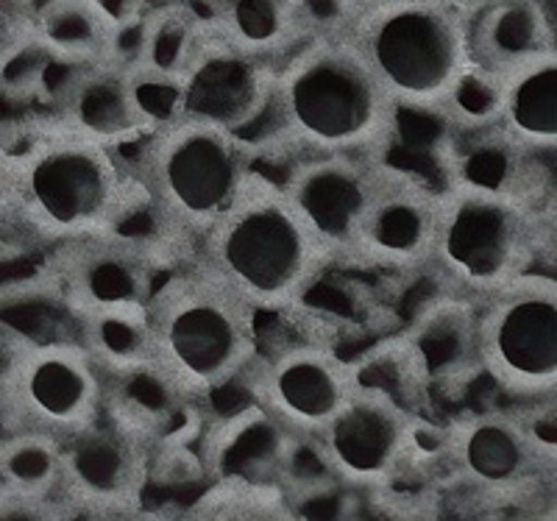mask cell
I'll list each match as a JSON object with an SVG mask.
<instances>
[{
    "label": "cell",
    "instance_id": "obj_1",
    "mask_svg": "<svg viewBox=\"0 0 557 521\" xmlns=\"http://www.w3.org/2000/svg\"><path fill=\"white\" fill-rule=\"evenodd\" d=\"M121 151L57 126L9 148L0 223L39 246H62L112 230L151 232Z\"/></svg>",
    "mask_w": 557,
    "mask_h": 521
},
{
    "label": "cell",
    "instance_id": "obj_2",
    "mask_svg": "<svg viewBox=\"0 0 557 521\" xmlns=\"http://www.w3.org/2000/svg\"><path fill=\"white\" fill-rule=\"evenodd\" d=\"M399 109L348 42H307L276 67L271 109L253 137L262 151L307 157H385Z\"/></svg>",
    "mask_w": 557,
    "mask_h": 521
},
{
    "label": "cell",
    "instance_id": "obj_3",
    "mask_svg": "<svg viewBox=\"0 0 557 521\" xmlns=\"http://www.w3.org/2000/svg\"><path fill=\"white\" fill-rule=\"evenodd\" d=\"M257 312H293L312 293L330 251L278 185L253 171L226 212L190 251Z\"/></svg>",
    "mask_w": 557,
    "mask_h": 521
},
{
    "label": "cell",
    "instance_id": "obj_4",
    "mask_svg": "<svg viewBox=\"0 0 557 521\" xmlns=\"http://www.w3.org/2000/svg\"><path fill=\"white\" fill-rule=\"evenodd\" d=\"M257 157L251 137L171 117L137 142L126 168L159 243L184 257L232 207L257 171Z\"/></svg>",
    "mask_w": 557,
    "mask_h": 521
},
{
    "label": "cell",
    "instance_id": "obj_5",
    "mask_svg": "<svg viewBox=\"0 0 557 521\" xmlns=\"http://www.w3.org/2000/svg\"><path fill=\"white\" fill-rule=\"evenodd\" d=\"M257 319L198 257H178L148 301L151 365L193 401L209 399L257 362Z\"/></svg>",
    "mask_w": 557,
    "mask_h": 521
},
{
    "label": "cell",
    "instance_id": "obj_6",
    "mask_svg": "<svg viewBox=\"0 0 557 521\" xmlns=\"http://www.w3.org/2000/svg\"><path fill=\"white\" fill-rule=\"evenodd\" d=\"M348 45L399 115H460L471 87L466 0H366Z\"/></svg>",
    "mask_w": 557,
    "mask_h": 521
},
{
    "label": "cell",
    "instance_id": "obj_7",
    "mask_svg": "<svg viewBox=\"0 0 557 521\" xmlns=\"http://www.w3.org/2000/svg\"><path fill=\"white\" fill-rule=\"evenodd\" d=\"M549 240L552 215L527 193L482 178H451L437 190L430 271L471 305L535 274Z\"/></svg>",
    "mask_w": 557,
    "mask_h": 521
},
{
    "label": "cell",
    "instance_id": "obj_8",
    "mask_svg": "<svg viewBox=\"0 0 557 521\" xmlns=\"http://www.w3.org/2000/svg\"><path fill=\"white\" fill-rule=\"evenodd\" d=\"M471 344L480 369L513 399L530 405L557 394V282L535 271L471 301Z\"/></svg>",
    "mask_w": 557,
    "mask_h": 521
},
{
    "label": "cell",
    "instance_id": "obj_9",
    "mask_svg": "<svg viewBox=\"0 0 557 521\" xmlns=\"http://www.w3.org/2000/svg\"><path fill=\"white\" fill-rule=\"evenodd\" d=\"M176 260L151 232L112 230L53 246L45 280L78 324L148 310L159 280Z\"/></svg>",
    "mask_w": 557,
    "mask_h": 521
},
{
    "label": "cell",
    "instance_id": "obj_10",
    "mask_svg": "<svg viewBox=\"0 0 557 521\" xmlns=\"http://www.w3.org/2000/svg\"><path fill=\"white\" fill-rule=\"evenodd\" d=\"M101 365L82 340H28L0 369L3 433L67 438L103 413Z\"/></svg>",
    "mask_w": 557,
    "mask_h": 521
},
{
    "label": "cell",
    "instance_id": "obj_11",
    "mask_svg": "<svg viewBox=\"0 0 557 521\" xmlns=\"http://www.w3.org/2000/svg\"><path fill=\"white\" fill-rule=\"evenodd\" d=\"M446 474L521 508L555 491V435L524 413L482 410L462 415L441 441Z\"/></svg>",
    "mask_w": 557,
    "mask_h": 521
},
{
    "label": "cell",
    "instance_id": "obj_12",
    "mask_svg": "<svg viewBox=\"0 0 557 521\" xmlns=\"http://www.w3.org/2000/svg\"><path fill=\"white\" fill-rule=\"evenodd\" d=\"M307 449L343 488L387 494L418 458L421 424L393 390L360 380Z\"/></svg>",
    "mask_w": 557,
    "mask_h": 521
},
{
    "label": "cell",
    "instance_id": "obj_13",
    "mask_svg": "<svg viewBox=\"0 0 557 521\" xmlns=\"http://www.w3.org/2000/svg\"><path fill=\"white\" fill-rule=\"evenodd\" d=\"M157 449L103 410L59 441L57 496L76 521H126L146 510Z\"/></svg>",
    "mask_w": 557,
    "mask_h": 521
},
{
    "label": "cell",
    "instance_id": "obj_14",
    "mask_svg": "<svg viewBox=\"0 0 557 521\" xmlns=\"http://www.w3.org/2000/svg\"><path fill=\"white\" fill-rule=\"evenodd\" d=\"M251 405L301 446L310 444L355 394L362 374L330 346L293 344L248 371Z\"/></svg>",
    "mask_w": 557,
    "mask_h": 521
},
{
    "label": "cell",
    "instance_id": "obj_15",
    "mask_svg": "<svg viewBox=\"0 0 557 521\" xmlns=\"http://www.w3.org/2000/svg\"><path fill=\"white\" fill-rule=\"evenodd\" d=\"M435 230L437 187L385 160L351 232L346 265L385 274L424 271Z\"/></svg>",
    "mask_w": 557,
    "mask_h": 521
},
{
    "label": "cell",
    "instance_id": "obj_16",
    "mask_svg": "<svg viewBox=\"0 0 557 521\" xmlns=\"http://www.w3.org/2000/svg\"><path fill=\"white\" fill-rule=\"evenodd\" d=\"M276 67V59L243 51L209 28L196 59L173 89L171 117L212 123L253 137L271 109Z\"/></svg>",
    "mask_w": 557,
    "mask_h": 521
},
{
    "label": "cell",
    "instance_id": "obj_17",
    "mask_svg": "<svg viewBox=\"0 0 557 521\" xmlns=\"http://www.w3.org/2000/svg\"><path fill=\"white\" fill-rule=\"evenodd\" d=\"M471 87L460 121L482 123L494 87L510 73L557 53L555 3L549 0H466Z\"/></svg>",
    "mask_w": 557,
    "mask_h": 521
},
{
    "label": "cell",
    "instance_id": "obj_18",
    "mask_svg": "<svg viewBox=\"0 0 557 521\" xmlns=\"http://www.w3.org/2000/svg\"><path fill=\"white\" fill-rule=\"evenodd\" d=\"M385 157H307L278 185L305 215L332 265H346L351 232Z\"/></svg>",
    "mask_w": 557,
    "mask_h": 521
},
{
    "label": "cell",
    "instance_id": "obj_19",
    "mask_svg": "<svg viewBox=\"0 0 557 521\" xmlns=\"http://www.w3.org/2000/svg\"><path fill=\"white\" fill-rule=\"evenodd\" d=\"M57 123L112 151L137 146L159 126L143 84L128 67L114 62L70 71L59 89Z\"/></svg>",
    "mask_w": 557,
    "mask_h": 521
},
{
    "label": "cell",
    "instance_id": "obj_20",
    "mask_svg": "<svg viewBox=\"0 0 557 521\" xmlns=\"http://www.w3.org/2000/svg\"><path fill=\"white\" fill-rule=\"evenodd\" d=\"M207 34V20L190 0H165L146 7L139 14L137 45L128 71L146 89L159 123L171 121L173 89L196 59Z\"/></svg>",
    "mask_w": 557,
    "mask_h": 521
},
{
    "label": "cell",
    "instance_id": "obj_21",
    "mask_svg": "<svg viewBox=\"0 0 557 521\" xmlns=\"http://www.w3.org/2000/svg\"><path fill=\"white\" fill-rule=\"evenodd\" d=\"M499 142L519 153L557 151V53L510 73L494 87L482 117Z\"/></svg>",
    "mask_w": 557,
    "mask_h": 521
},
{
    "label": "cell",
    "instance_id": "obj_22",
    "mask_svg": "<svg viewBox=\"0 0 557 521\" xmlns=\"http://www.w3.org/2000/svg\"><path fill=\"white\" fill-rule=\"evenodd\" d=\"M298 441L273 424L260 407L248 405L212 430L203 441V469L212 480L282 483Z\"/></svg>",
    "mask_w": 557,
    "mask_h": 521
},
{
    "label": "cell",
    "instance_id": "obj_23",
    "mask_svg": "<svg viewBox=\"0 0 557 521\" xmlns=\"http://www.w3.org/2000/svg\"><path fill=\"white\" fill-rule=\"evenodd\" d=\"M117 26L103 0H42L28 17V39L51 67L82 71L112 62Z\"/></svg>",
    "mask_w": 557,
    "mask_h": 521
},
{
    "label": "cell",
    "instance_id": "obj_24",
    "mask_svg": "<svg viewBox=\"0 0 557 521\" xmlns=\"http://www.w3.org/2000/svg\"><path fill=\"white\" fill-rule=\"evenodd\" d=\"M207 26L243 51L282 59L296 48L287 0H190Z\"/></svg>",
    "mask_w": 557,
    "mask_h": 521
},
{
    "label": "cell",
    "instance_id": "obj_25",
    "mask_svg": "<svg viewBox=\"0 0 557 521\" xmlns=\"http://www.w3.org/2000/svg\"><path fill=\"white\" fill-rule=\"evenodd\" d=\"M182 521H312L278 483L212 480L187 505Z\"/></svg>",
    "mask_w": 557,
    "mask_h": 521
},
{
    "label": "cell",
    "instance_id": "obj_26",
    "mask_svg": "<svg viewBox=\"0 0 557 521\" xmlns=\"http://www.w3.org/2000/svg\"><path fill=\"white\" fill-rule=\"evenodd\" d=\"M59 438L42 433L0 435V491L14 496H57Z\"/></svg>",
    "mask_w": 557,
    "mask_h": 521
},
{
    "label": "cell",
    "instance_id": "obj_27",
    "mask_svg": "<svg viewBox=\"0 0 557 521\" xmlns=\"http://www.w3.org/2000/svg\"><path fill=\"white\" fill-rule=\"evenodd\" d=\"M401 521H510L513 513V508L446 471L416 496H401Z\"/></svg>",
    "mask_w": 557,
    "mask_h": 521
},
{
    "label": "cell",
    "instance_id": "obj_28",
    "mask_svg": "<svg viewBox=\"0 0 557 521\" xmlns=\"http://www.w3.org/2000/svg\"><path fill=\"white\" fill-rule=\"evenodd\" d=\"M366 0H287L296 48L307 42H348Z\"/></svg>",
    "mask_w": 557,
    "mask_h": 521
},
{
    "label": "cell",
    "instance_id": "obj_29",
    "mask_svg": "<svg viewBox=\"0 0 557 521\" xmlns=\"http://www.w3.org/2000/svg\"><path fill=\"white\" fill-rule=\"evenodd\" d=\"M0 521H76L59 496L0 494Z\"/></svg>",
    "mask_w": 557,
    "mask_h": 521
},
{
    "label": "cell",
    "instance_id": "obj_30",
    "mask_svg": "<svg viewBox=\"0 0 557 521\" xmlns=\"http://www.w3.org/2000/svg\"><path fill=\"white\" fill-rule=\"evenodd\" d=\"M126 521H182V516H168V513H153V510H139L137 516Z\"/></svg>",
    "mask_w": 557,
    "mask_h": 521
},
{
    "label": "cell",
    "instance_id": "obj_31",
    "mask_svg": "<svg viewBox=\"0 0 557 521\" xmlns=\"http://www.w3.org/2000/svg\"><path fill=\"white\" fill-rule=\"evenodd\" d=\"M7 160H9V146L0 142V198H3V182H7Z\"/></svg>",
    "mask_w": 557,
    "mask_h": 521
},
{
    "label": "cell",
    "instance_id": "obj_32",
    "mask_svg": "<svg viewBox=\"0 0 557 521\" xmlns=\"http://www.w3.org/2000/svg\"><path fill=\"white\" fill-rule=\"evenodd\" d=\"M549 3H555V0H549Z\"/></svg>",
    "mask_w": 557,
    "mask_h": 521
},
{
    "label": "cell",
    "instance_id": "obj_33",
    "mask_svg": "<svg viewBox=\"0 0 557 521\" xmlns=\"http://www.w3.org/2000/svg\"><path fill=\"white\" fill-rule=\"evenodd\" d=\"M0 494H3V491H0Z\"/></svg>",
    "mask_w": 557,
    "mask_h": 521
}]
</instances>
